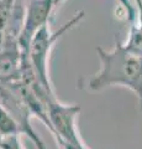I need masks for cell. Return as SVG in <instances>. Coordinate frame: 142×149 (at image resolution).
<instances>
[{
	"mask_svg": "<svg viewBox=\"0 0 142 149\" xmlns=\"http://www.w3.org/2000/svg\"><path fill=\"white\" fill-rule=\"evenodd\" d=\"M58 148H62V149H89L86 147V144L84 143V141H80L78 143H59Z\"/></svg>",
	"mask_w": 142,
	"mask_h": 149,
	"instance_id": "obj_10",
	"label": "cell"
},
{
	"mask_svg": "<svg viewBox=\"0 0 142 149\" xmlns=\"http://www.w3.org/2000/svg\"><path fill=\"white\" fill-rule=\"evenodd\" d=\"M0 149H24L20 136H10L0 138Z\"/></svg>",
	"mask_w": 142,
	"mask_h": 149,
	"instance_id": "obj_9",
	"label": "cell"
},
{
	"mask_svg": "<svg viewBox=\"0 0 142 149\" xmlns=\"http://www.w3.org/2000/svg\"><path fill=\"white\" fill-rule=\"evenodd\" d=\"M24 54L19 44L5 42L0 47V86H8L21 80Z\"/></svg>",
	"mask_w": 142,
	"mask_h": 149,
	"instance_id": "obj_5",
	"label": "cell"
},
{
	"mask_svg": "<svg viewBox=\"0 0 142 149\" xmlns=\"http://www.w3.org/2000/svg\"><path fill=\"white\" fill-rule=\"evenodd\" d=\"M134 4L136 14L131 21L129 36L123 44L131 52L142 56V0H135Z\"/></svg>",
	"mask_w": 142,
	"mask_h": 149,
	"instance_id": "obj_6",
	"label": "cell"
},
{
	"mask_svg": "<svg viewBox=\"0 0 142 149\" xmlns=\"http://www.w3.org/2000/svg\"><path fill=\"white\" fill-rule=\"evenodd\" d=\"M59 149H62V148H59Z\"/></svg>",
	"mask_w": 142,
	"mask_h": 149,
	"instance_id": "obj_11",
	"label": "cell"
},
{
	"mask_svg": "<svg viewBox=\"0 0 142 149\" xmlns=\"http://www.w3.org/2000/svg\"><path fill=\"white\" fill-rule=\"evenodd\" d=\"M63 1V0H56L57 3V6L59 5ZM119 4H120V8L122 9L123 14H125V19L127 21H132L135 17V14H136V9H135V4L131 3L130 0H117Z\"/></svg>",
	"mask_w": 142,
	"mask_h": 149,
	"instance_id": "obj_8",
	"label": "cell"
},
{
	"mask_svg": "<svg viewBox=\"0 0 142 149\" xmlns=\"http://www.w3.org/2000/svg\"><path fill=\"white\" fill-rule=\"evenodd\" d=\"M56 8V0H29L27 5H25L24 25L19 39V45L24 52L29 50L31 39L36 32L49 24V19Z\"/></svg>",
	"mask_w": 142,
	"mask_h": 149,
	"instance_id": "obj_4",
	"label": "cell"
},
{
	"mask_svg": "<svg viewBox=\"0 0 142 149\" xmlns=\"http://www.w3.org/2000/svg\"><path fill=\"white\" fill-rule=\"evenodd\" d=\"M85 17V13L83 10L75 13L66 24H63L58 30L52 31L49 24L42 26L41 29L34 35L29 45V50L26 51L29 57L30 65L32 67L36 80L42 86L49 95L56 96L52 87L51 80H49V56L53 50V46L63 35L73 30L78 26Z\"/></svg>",
	"mask_w": 142,
	"mask_h": 149,
	"instance_id": "obj_2",
	"label": "cell"
},
{
	"mask_svg": "<svg viewBox=\"0 0 142 149\" xmlns=\"http://www.w3.org/2000/svg\"><path fill=\"white\" fill-rule=\"evenodd\" d=\"M80 107L77 104L62 103L54 98L47 104L49 132L59 143H78L83 141L78 129V116Z\"/></svg>",
	"mask_w": 142,
	"mask_h": 149,
	"instance_id": "obj_3",
	"label": "cell"
},
{
	"mask_svg": "<svg viewBox=\"0 0 142 149\" xmlns=\"http://www.w3.org/2000/svg\"><path fill=\"white\" fill-rule=\"evenodd\" d=\"M21 136V129L16 119L0 104V138Z\"/></svg>",
	"mask_w": 142,
	"mask_h": 149,
	"instance_id": "obj_7",
	"label": "cell"
},
{
	"mask_svg": "<svg viewBox=\"0 0 142 149\" xmlns=\"http://www.w3.org/2000/svg\"><path fill=\"white\" fill-rule=\"evenodd\" d=\"M100 60V68L86 81L90 91H102L111 86H122L131 90L139 98L142 109V56L131 52L115 36L111 50L95 49Z\"/></svg>",
	"mask_w": 142,
	"mask_h": 149,
	"instance_id": "obj_1",
	"label": "cell"
}]
</instances>
